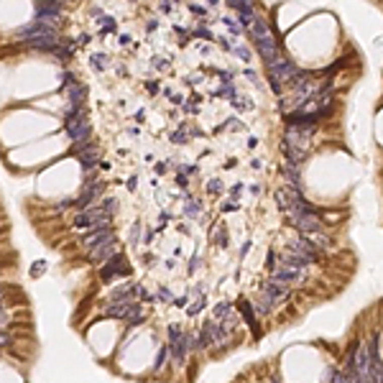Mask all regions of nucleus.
<instances>
[{
	"label": "nucleus",
	"mask_w": 383,
	"mask_h": 383,
	"mask_svg": "<svg viewBox=\"0 0 383 383\" xmlns=\"http://www.w3.org/2000/svg\"><path fill=\"white\" fill-rule=\"evenodd\" d=\"M171 358V353H169V345H164V348L159 350V355H156V363H153V368L156 370H161L164 365H166V360Z\"/></svg>",
	"instance_id": "aec40b11"
},
{
	"label": "nucleus",
	"mask_w": 383,
	"mask_h": 383,
	"mask_svg": "<svg viewBox=\"0 0 383 383\" xmlns=\"http://www.w3.org/2000/svg\"><path fill=\"white\" fill-rule=\"evenodd\" d=\"M64 131H67V136L72 138V143H77V146L90 141L92 125H90V118H87L85 105H69V102H67V110H64Z\"/></svg>",
	"instance_id": "f03ea898"
},
{
	"label": "nucleus",
	"mask_w": 383,
	"mask_h": 383,
	"mask_svg": "<svg viewBox=\"0 0 383 383\" xmlns=\"http://www.w3.org/2000/svg\"><path fill=\"white\" fill-rule=\"evenodd\" d=\"M107 61H110L107 54H92V59H90V64H92L95 72H105V69H107Z\"/></svg>",
	"instance_id": "f3484780"
},
{
	"label": "nucleus",
	"mask_w": 383,
	"mask_h": 383,
	"mask_svg": "<svg viewBox=\"0 0 383 383\" xmlns=\"http://www.w3.org/2000/svg\"><path fill=\"white\" fill-rule=\"evenodd\" d=\"M112 240H115V233H112V230H90L87 238H85V245H87V250H95V248L110 245Z\"/></svg>",
	"instance_id": "1a4fd4ad"
},
{
	"label": "nucleus",
	"mask_w": 383,
	"mask_h": 383,
	"mask_svg": "<svg viewBox=\"0 0 383 383\" xmlns=\"http://www.w3.org/2000/svg\"><path fill=\"white\" fill-rule=\"evenodd\" d=\"M74 46H77V44H74V38H61L59 46H56L51 54H54L59 61H69V59H72V54H74Z\"/></svg>",
	"instance_id": "ddd939ff"
},
{
	"label": "nucleus",
	"mask_w": 383,
	"mask_h": 383,
	"mask_svg": "<svg viewBox=\"0 0 383 383\" xmlns=\"http://www.w3.org/2000/svg\"><path fill=\"white\" fill-rule=\"evenodd\" d=\"M97 222V215H95V210H87V212H77V217H74V227H92Z\"/></svg>",
	"instance_id": "2eb2a0df"
},
{
	"label": "nucleus",
	"mask_w": 383,
	"mask_h": 383,
	"mask_svg": "<svg viewBox=\"0 0 383 383\" xmlns=\"http://www.w3.org/2000/svg\"><path fill=\"white\" fill-rule=\"evenodd\" d=\"M16 38H18V41H23L28 49H38V51H54L59 46V41H61L56 31H49L41 23H33V21L28 26L18 28Z\"/></svg>",
	"instance_id": "f257e3e1"
},
{
	"label": "nucleus",
	"mask_w": 383,
	"mask_h": 383,
	"mask_svg": "<svg viewBox=\"0 0 383 383\" xmlns=\"http://www.w3.org/2000/svg\"><path fill=\"white\" fill-rule=\"evenodd\" d=\"M325 383H353L348 375H345L342 370H327V378H325Z\"/></svg>",
	"instance_id": "a211bd4d"
},
{
	"label": "nucleus",
	"mask_w": 383,
	"mask_h": 383,
	"mask_svg": "<svg viewBox=\"0 0 383 383\" xmlns=\"http://www.w3.org/2000/svg\"><path fill=\"white\" fill-rule=\"evenodd\" d=\"M69 105H85V97H87V87L82 82H74L69 85Z\"/></svg>",
	"instance_id": "4468645a"
},
{
	"label": "nucleus",
	"mask_w": 383,
	"mask_h": 383,
	"mask_svg": "<svg viewBox=\"0 0 383 383\" xmlns=\"http://www.w3.org/2000/svg\"><path fill=\"white\" fill-rule=\"evenodd\" d=\"M235 54L240 56V61H243V64H250V61H253V51H250V49H248L243 41L235 46Z\"/></svg>",
	"instance_id": "6ab92c4d"
},
{
	"label": "nucleus",
	"mask_w": 383,
	"mask_h": 383,
	"mask_svg": "<svg viewBox=\"0 0 383 383\" xmlns=\"http://www.w3.org/2000/svg\"><path fill=\"white\" fill-rule=\"evenodd\" d=\"M153 301H164V304H169V301H174V294H171V289H166V286H161L156 294H153Z\"/></svg>",
	"instance_id": "412c9836"
},
{
	"label": "nucleus",
	"mask_w": 383,
	"mask_h": 383,
	"mask_svg": "<svg viewBox=\"0 0 383 383\" xmlns=\"http://www.w3.org/2000/svg\"><path fill=\"white\" fill-rule=\"evenodd\" d=\"M74 153H77V159H80V164H82V169L90 174L97 164H100V148L95 146V143H80V146H74Z\"/></svg>",
	"instance_id": "0eeeda50"
},
{
	"label": "nucleus",
	"mask_w": 383,
	"mask_h": 383,
	"mask_svg": "<svg viewBox=\"0 0 383 383\" xmlns=\"http://www.w3.org/2000/svg\"><path fill=\"white\" fill-rule=\"evenodd\" d=\"M11 342V337H8V332H0V348H6V345Z\"/></svg>",
	"instance_id": "b1692460"
},
{
	"label": "nucleus",
	"mask_w": 383,
	"mask_h": 383,
	"mask_svg": "<svg viewBox=\"0 0 383 383\" xmlns=\"http://www.w3.org/2000/svg\"><path fill=\"white\" fill-rule=\"evenodd\" d=\"M263 294H268L274 299V304H276V309H281V306H286L289 304V299H291V294H294V289L289 286V284H284V281H276V279H271V276H266L263 281H261V286H258Z\"/></svg>",
	"instance_id": "20e7f679"
},
{
	"label": "nucleus",
	"mask_w": 383,
	"mask_h": 383,
	"mask_svg": "<svg viewBox=\"0 0 383 383\" xmlns=\"http://www.w3.org/2000/svg\"><path fill=\"white\" fill-rule=\"evenodd\" d=\"M133 304V301H131ZM131 304H115V301H110L107 306H105V317H115V320H128V314H131Z\"/></svg>",
	"instance_id": "f8f14e48"
},
{
	"label": "nucleus",
	"mask_w": 383,
	"mask_h": 383,
	"mask_svg": "<svg viewBox=\"0 0 383 383\" xmlns=\"http://www.w3.org/2000/svg\"><path fill=\"white\" fill-rule=\"evenodd\" d=\"M268 276L276 279V281H284V284H289V286H294V284L306 281V268H294V266H281V263H279Z\"/></svg>",
	"instance_id": "6e6552de"
},
{
	"label": "nucleus",
	"mask_w": 383,
	"mask_h": 383,
	"mask_svg": "<svg viewBox=\"0 0 383 383\" xmlns=\"http://www.w3.org/2000/svg\"><path fill=\"white\" fill-rule=\"evenodd\" d=\"M304 238L309 240V243H312L317 250H320V248H332V245H335V238L327 233V230H317V233H306Z\"/></svg>",
	"instance_id": "9b49d317"
},
{
	"label": "nucleus",
	"mask_w": 383,
	"mask_h": 383,
	"mask_svg": "<svg viewBox=\"0 0 383 383\" xmlns=\"http://www.w3.org/2000/svg\"><path fill=\"white\" fill-rule=\"evenodd\" d=\"M235 309H238L240 320H243V322L250 327L253 337H261V335H263V330H261V325H258V314H256V309H253L250 299H248V296H240V299L235 301Z\"/></svg>",
	"instance_id": "423d86ee"
},
{
	"label": "nucleus",
	"mask_w": 383,
	"mask_h": 383,
	"mask_svg": "<svg viewBox=\"0 0 383 383\" xmlns=\"http://www.w3.org/2000/svg\"><path fill=\"white\" fill-rule=\"evenodd\" d=\"M120 250L115 248V243H110V245H102V248H95V250H90L87 253V258H90V263H107L112 256H118Z\"/></svg>",
	"instance_id": "9d476101"
},
{
	"label": "nucleus",
	"mask_w": 383,
	"mask_h": 383,
	"mask_svg": "<svg viewBox=\"0 0 383 383\" xmlns=\"http://www.w3.org/2000/svg\"><path fill=\"white\" fill-rule=\"evenodd\" d=\"M131 263L125 261V256L123 253H118V256H112L107 263H102V268H100V279L102 281H112V279H123V276H131Z\"/></svg>",
	"instance_id": "39448f33"
},
{
	"label": "nucleus",
	"mask_w": 383,
	"mask_h": 383,
	"mask_svg": "<svg viewBox=\"0 0 383 383\" xmlns=\"http://www.w3.org/2000/svg\"><path fill=\"white\" fill-rule=\"evenodd\" d=\"M97 207H100V210H102L107 217H112L115 212H118V200H115V197H105V200H102Z\"/></svg>",
	"instance_id": "dca6fc26"
},
{
	"label": "nucleus",
	"mask_w": 383,
	"mask_h": 383,
	"mask_svg": "<svg viewBox=\"0 0 383 383\" xmlns=\"http://www.w3.org/2000/svg\"><path fill=\"white\" fill-rule=\"evenodd\" d=\"M6 327H8V314L3 309V304H0V332H6Z\"/></svg>",
	"instance_id": "5701e85b"
},
{
	"label": "nucleus",
	"mask_w": 383,
	"mask_h": 383,
	"mask_svg": "<svg viewBox=\"0 0 383 383\" xmlns=\"http://www.w3.org/2000/svg\"><path fill=\"white\" fill-rule=\"evenodd\" d=\"M342 64H345V61H342V59H340V61H335V64H332V67H327V69H325V72H322V74H325V77H332V74H335V72H340V69H342Z\"/></svg>",
	"instance_id": "4be33fe9"
},
{
	"label": "nucleus",
	"mask_w": 383,
	"mask_h": 383,
	"mask_svg": "<svg viewBox=\"0 0 383 383\" xmlns=\"http://www.w3.org/2000/svg\"><path fill=\"white\" fill-rule=\"evenodd\" d=\"M61 13H64V3L56 0H41V3L33 6V23H41L49 31H56L61 23Z\"/></svg>",
	"instance_id": "7ed1b4c3"
}]
</instances>
